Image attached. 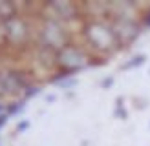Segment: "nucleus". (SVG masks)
<instances>
[{
	"instance_id": "f257e3e1",
	"label": "nucleus",
	"mask_w": 150,
	"mask_h": 146,
	"mask_svg": "<svg viewBox=\"0 0 150 146\" xmlns=\"http://www.w3.org/2000/svg\"><path fill=\"white\" fill-rule=\"evenodd\" d=\"M84 36L97 51L104 53H114L119 48V42L114 35V29L106 22H88L84 26Z\"/></svg>"
},
{
	"instance_id": "9d476101",
	"label": "nucleus",
	"mask_w": 150,
	"mask_h": 146,
	"mask_svg": "<svg viewBox=\"0 0 150 146\" xmlns=\"http://www.w3.org/2000/svg\"><path fill=\"white\" fill-rule=\"evenodd\" d=\"M4 93H7V90H6V86L2 82V79H0V95H4Z\"/></svg>"
},
{
	"instance_id": "9b49d317",
	"label": "nucleus",
	"mask_w": 150,
	"mask_h": 146,
	"mask_svg": "<svg viewBox=\"0 0 150 146\" xmlns=\"http://www.w3.org/2000/svg\"><path fill=\"white\" fill-rule=\"evenodd\" d=\"M6 119H7V115H6V113H0V126L6 122Z\"/></svg>"
},
{
	"instance_id": "0eeeda50",
	"label": "nucleus",
	"mask_w": 150,
	"mask_h": 146,
	"mask_svg": "<svg viewBox=\"0 0 150 146\" xmlns=\"http://www.w3.org/2000/svg\"><path fill=\"white\" fill-rule=\"evenodd\" d=\"M17 17V6L13 2H4L0 0V22H7Z\"/></svg>"
},
{
	"instance_id": "39448f33",
	"label": "nucleus",
	"mask_w": 150,
	"mask_h": 146,
	"mask_svg": "<svg viewBox=\"0 0 150 146\" xmlns=\"http://www.w3.org/2000/svg\"><path fill=\"white\" fill-rule=\"evenodd\" d=\"M2 31H4V40H7L13 46H22L29 39V27L26 24V20L20 18L18 15L15 18L4 22Z\"/></svg>"
},
{
	"instance_id": "7ed1b4c3",
	"label": "nucleus",
	"mask_w": 150,
	"mask_h": 146,
	"mask_svg": "<svg viewBox=\"0 0 150 146\" xmlns=\"http://www.w3.org/2000/svg\"><path fill=\"white\" fill-rule=\"evenodd\" d=\"M88 64H90V57L84 53V49L71 46V44H68L64 49L57 53V66L66 75H71V73L86 68Z\"/></svg>"
},
{
	"instance_id": "6e6552de",
	"label": "nucleus",
	"mask_w": 150,
	"mask_h": 146,
	"mask_svg": "<svg viewBox=\"0 0 150 146\" xmlns=\"http://www.w3.org/2000/svg\"><path fill=\"white\" fill-rule=\"evenodd\" d=\"M145 60H146V55H136L134 58H130V62H126V64L123 66V69H132V68H137V66L145 64Z\"/></svg>"
},
{
	"instance_id": "f8f14e48",
	"label": "nucleus",
	"mask_w": 150,
	"mask_h": 146,
	"mask_svg": "<svg viewBox=\"0 0 150 146\" xmlns=\"http://www.w3.org/2000/svg\"><path fill=\"white\" fill-rule=\"evenodd\" d=\"M112 82H114V80H112V79H106V80H104V82H103V86H110Z\"/></svg>"
},
{
	"instance_id": "f03ea898",
	"label": "nucleus",
	"mask_w": 150,
	"mask_h": 146,
	"mask_svg": "<svg viewBox=\"0 0 150 146\" xmlns=\"http://www.w3.org/2000/svg\"><path fill=\"white\" fill-rule=\"evenodd\" d=\"M66 46H68V35H66L64 27L61 26V22L48 18L40 29V48L59 53Z\"/></svg>"
},
{
	"instance_id": "20e7f679",
	"label": "nucleus",
	"mask_w": 150,
	"mask_h": 146,
	"mask_svg": "<svg viewBox=\"0 0 150 146\" xmlns=\"http://www.w3.org/2000/svg\"><path fill=\"white\" fill-rule=\"evenodd\" d=\"M110 26L121 48H128L130 44H134L139 39L141 29H143L139 18H112Z\"/></svg>"
},
{
	"instance_id": "1a4fd4ad",
	"label": "nucleus",
	"mask_w": 150,
	"mask_h": 146,
	"mask_svg": "<svg viewBox=\"0 0 150 146\" xmlns=\"http://www.w3.org/2000/svg\"><path fill=\"white\" fill-rule=\"evenodd\" d=\"M139 20H141V26H145V27H150V7H148L146 11H143V13H141Z\"/></svg>"
},
{
	"instance_id": "423d86ee",
	"label": "nucleus",
	"mask_w": 150,
	"mask_h": 146,
	"mask_svg": "<svg viewBox=\"0 0 150 146\" xmlns=\"http://www.w3.org/2000/svg\"><path fill=\"white\" fill-rule=\"evenodd\" d=\"M46 7L51 11V20H70L77 17V6L71 2H50Z\"/></svg>"
},
{
	"instance_id": "ddd939ff",
	"label": "nucleus",
	"mask_w": 150,
	"mask_h": 146,
	"mask_svg": "<svg viewBox=\"0 0 150 146\" xmlns=\"http://www.w3.org/2000/svg\"><path fill=\"white\" fill-rule=\"evenodd\" d=\"M0 113H4V108L2 106H0Z\"/></svg>"
}]
</instances>
